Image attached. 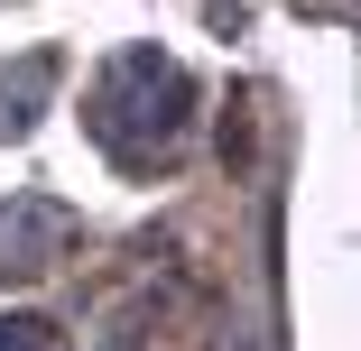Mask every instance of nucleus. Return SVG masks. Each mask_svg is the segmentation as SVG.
Returning <instances> with one entry per match:
<instances>
[{
	"label": "nucleus",
	"instance_id": "obj_4",
	"mask_svg": "<svg viewBox=\"0 0 361 351\" xmlns=\"http://www.w3.org/2000/svg\"><path fill=\"white\" fill-rule=\"evenodd\" d=\"M0 351H37V324H0Z\"/></svg>",
	"mask_w": 361,
	"mask_h": 351
},
{
	"label": "nucleus",
	"instance_id": "obj_2",
	"mask_svg": "<svg viewBox=\"0 0 361 351\" xmlns=\"http://www.w3.org/2000/svg\"><path fill=\"white\" fill-rule=\"evenodd\" d=\"M65 241V203H10L0 213V277H37Z\"/></svg>",
	"mask_w": 361,
	"mask_h": 351
},
{
	"label": "nucleus",
	"instance_id": "obj_1",
	"mask_svg": "<svg viewBox=\"0 0 361 351\" xmlns=\"http://www.w3.org/2000/svg\"><path fill=\"white\" fill-rule=\"evenodd\" d=\"M176 120H185V75L158 46H130V56L102 65V84H93V139L121 167H149L176 139Z\"/></svg>",
	"mask_w": 361,
	"mask_h": 351
},
{
	"label": "nucleus",
	"instance_id": "obj_3",
	"mask_svg": "<svg viewBox=\"0 0 361 351\" xmlns=\"http://www.w3.org/2000/svg\"><path fill=\"white\" fill-rule=\"evenodd\" d=\"M47 75H56V65H47V56H28V65H19V75H0V129H28V102L47 93Z\"/></svg>",
	"mask_w": 361,
	"mask_h": 351
}]
</instances>
